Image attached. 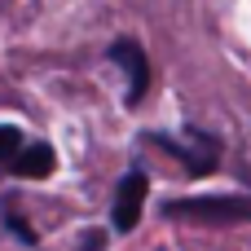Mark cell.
<instances>
[{
	"label": "cell",
	"instance_id": "obj_3",
	"mask_svg": "<svg viewBox=\"0 0 251 251\" xmlns=\"http://www.w3.org/2000/svg\"><path fill=\"white\" fill-rule=\"evenodd\" d=\"M146 190H150V181H146V172H141V168H132V172L119 181V190H115V212H110L119 234L137 229V221H141V207H146Z\"/></svg>",
	"mask_w": 251,
	"mask_h": 251
},
{
	"label": "cell",
	"instance_id": "obj_4",
	"mask_svg": "<svg viewBox=\"0 0 251 251\" xmlns=\"http://www.w3.org/2000/svg\"><path fill=\"white\" fill-rule=\"evenodd\" d=\"M110 62L124 66V75H128V101L137 106V101L146 97V88H150V62H146V49H141L137 40H115V44H110Z\"/></svg>",
	"mask_w": 251,
	"mask_h": 251
},
{
	"label": "cell",
	"instance_id": "obj_7",
	"mask_svg": "<svg viewBox=\"0 0 251 251\" xmlns=\"http://www.w3.org/2000/svg\"><path fill=\"white\" fill-rule=\"evenodd\" d=\"M101 243H106V238L93 229V234H84V247H79V251H101Z\"/></svg>",
	"mask_w": 251,
	"mask_h": 251
},
{
	"label": "cell",
	"instance_id": "obj_2",
	"mask_svg": "<svg viewBox=\"0 0 251 251\" xmlns=\"http://www.w3.org/2000/svg\"><path fill=\"white\" fill-rule=\"evenodd\" d=\"M163 150H172L185 168H190V176H207L212 168H216V159H221V146L212 141V137H203V132H190V146L185 141H172V137H159V132H150Z\"/></svg>",
	"mask_w": 251,
	"mask_h": 251
},
{
	"label": "cell",
	"instance_id": "obj_6",
	"mask_svg": "<svg viewBox=\"0 0 251 251\" xmlns=\"http://www.w3.org/2000/svg\"><path fill=\"white\" fill-rule=\"evenodd\" d=\"M22 154V132L13 124H0V163H13Z\"/></svg>",
	"mask_w": 251,
	"mask_h": 251
},
{
	"label": "cell",
	"instance_id": "obj_1",
	"mask_svg": "<svg viewBox=\"0 0 251 251\" xmlns=\"http://www.w3.org/2000/svg\"><path fill=\"white\" fill-rule=\"evenodd\" d=\"M176 221H207V225H238L251 221V199H176L168 203Z\"/></svg>",
	"mask_w": 251,
	"mask_h": 251
},
{
	"label": "cell",
	"instance_id": "obj_5",
	"mask_svg": "<svg viewBox=\"0 0 251 251\" xmlns=\"http://www.w3.org/2000/svg\"><path fill=\"white\" fill-rule=\"evenodd\" d=\"M53 150L44 146V141H31V146H22V154L9 163L13 168V176H22V181H44L49 172H53Z\"/></svg>",
	"mask_w": 251,
	"mask_h": 251
}]
</instances>
